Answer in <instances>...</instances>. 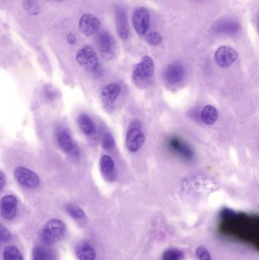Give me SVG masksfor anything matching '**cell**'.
<instances>
[{
  "instance_id": "4fadbf2b",
  "label": "cell",
  "mask_w": 259,
  "mask_h": 260,
  "mask_svg": "<svg viewBox=\"0 0 259 260\" xmlns=\"http://www.w3.org/2000/svg\"><path fill=\"white\" fill-rule=\"evenodd\" d=\"M115 19L119 36L121 39H128L130 30H129L127 13L124 8L120 6H117L115 9Z\"/></svg>"
},
{
  "instance_id": "277c9868",
  "label": "cell",
  "mask_w": 259,
  "mask_h": 260,
  "mask_svg": "<svg viewBox=\"0 0 259 260\" xmlns=\"http://www.w3.org/2000/svg\"><path fill=\"white\" fill-rule=\"evenodd\" d=\"M65 225L61 220L53 218L47 221L41 231V240L47 244H53L63 238Z\"/></svg>"
},
{
  "instance_id": "8992f818",
  "label": "cell",
  "mask_w": 259,
  "mask_h": 260,
  "mask_svg": "<svg viewBox=\"0 0 259 260\" xmlns=\"http://www.w3.org/2000/svg\"><path fill=\"white\" fill-rule=\"evenodd\" d=\"M132 24L139 36L147 35L150 27V13L144 6H137L132 14Z\"/></svg>"
},
{
  "instance_id": "7a4b0ae2",
  "label": "cell",
  "mask_w": 259,
  "mask_h": 260,
  "mask_svg": "<svg viewBox=\"0 0 259 260\" xmlns=\"http://www.w3.org/2000/svg\"><path fill=\"white\" fill-rule=\"evenodd\" d=\"M155 75V63L149 56H144L134 67L132 81L138 88L147 86Z\"/></svg>"
},
{
  "instance_id": "7402d4cb",
  "label": "cell",
  "mask_w": 259,
  "mask_h": 260,
  "mask_svg": "<svg viewBox=\"0 0 259 260\" xmlns=\"http://www.w3.org/2000/svg\"><path fill=\"white\" fill-rule=\"evenodd\" d=\"M66 212L71 218L76 220L85 219L86 217L83 209L76 205L69 204L66 206Z\"/></svg>"
},
{
  "instance_id": "9c48e42d",
  "label": "cell",
  "mask_w": 259,
  "mask_h": 260,
  "mask_svg": "<svg viewBox=\"0 0 259 260\" xmlns=\"http://www.w3.org/2000/svg\"><path fill=\"white\" fill-rule=\"evenodd\" d=\"M121 86L115 82L107 84L102 88L100 98L106 111H112L114 109L116 102L121 94Z\"/></svg>"
},
{
  "instance_id": "6da1fadb",
  "label": "cell",
  "mask_w": 259,
  "mask_h": 260,
  "mask_svg": "<svg viewBox=\"0 0 259 260\" xmlns=\"http://www.w3.org/2000/svg\"><path fill=\"white\" fill-rule=\"evenodd\" d=\"M224 219L226 225L221 228L222 233L226 234L232 238L246 241L247 244L255 246L259 250V222H250L238 221L232 212H226L224 214Z\"/></svg>"
},
{
  "instance_id": "5b68a950",
  "label": "cell",
  "mask_w": 259,
  "mask_h": 260,
  "mask_svg": "<svg viewBox=\"0 0 259 260\" xmlns=\"http://www.w3.org/2000/svg\"><path fill=\"white\" fill-rule=\"evenodd\" d=\"M76 60L79 66L91 73L98 71L100 63L98 57L94 48L90 46H85L78 51L76 54Z\"/></svg>"
},
{
  "instance_id": "5bb4252c",
  "label": "cell",
  "mask_w": 259,
  "mask_h": 260,
  "mask_svg": "<svg viewBox=\"0 0 259 260\" xmlns=\"http://www.w3.org/2000/svg\"><path fill=\"white\" fill-rule=\"evenodd\" d=\"M185 77V69L179 62H173L166 68L164 79L170 85L179 84Z\"/></svg>"
},
{
  "instance_id": "4316f807",
  "label": "cell",
  "mask_w": 259,
  "mask_h": 260,
  "mask_svg": "<svg viewBox=\"0 0 259 260\" xmlns=\"http://www.w3.org/2000/svg\"><path fill=\"white\" fill-rule=\"evenodd\" d=\"M196 254L199 260L211 259V254H210L209 252L205 247H202V246L196 249Z\"/></svg>"
},
{
  "instance_id": "ffe728a7",
  "label": "cell",
  "mask_w": 259,
  "mask_h": 260,
  "mask_svg": "<svg viewBox=\"0 0 259 260\" xmlns=\"http://www.w3.org/2000/svg\"><path fill=\"white\" fill-rule=\"evenodd\" d=\"M201 118L205 124H214L218 118V111L212 105H207L201 112Z\"/></svg>"
},
{
  "instance_id": "44dd1931",
  "label": "cell",
  "mask_w": 259,
  "mask_h": 260,
  "mask_svg": "<svg viewBox=\"0 0 259 260\" xmlns=\"http://www.w3.org/2000/svg\"><path fill=\"white\" fill-rule=\"evenodd\" d=\"M3 258L4 260H23L21 252L15 246H9L5 249Z\"/></svg>"
},
{
  "instance_id": "ba28073f",
  "label": "cell",
  "mask_w": 259,
  "mask_h": 260,
  "mask_svg": "<svg viewBox=\"0 0 259 260\" xmlns=\"http://www.w3.org/2000/svg\"><path fill=\"white\" fill-rule=\"evenodd\" d=\"M56 140L61 150L71 155L78 157L80 155L79 147L73 140L69 132L64 128H59L56 132Z\"/></svg>"
},
{
  "instance_id": "2e32d148",
  "label": "cell",
  "mask_w": 259,
  "mask_h": 260,
  "mask_svg": "<svg viewBox=\"0 0 259 260\" xmlns=\"http://www.w3.org/2000/svg\"><path fill=\"white\" fill-rule=\"evenodd\" d=\"M77 123L81 131L84 133V135L89 136V137L95 136L96 133H97V127H96L94 120L88 114H81L78 117Z\"/></svg>"
},
{
  "instance_id": "8fae6325",
  "label": "cell",
  "mask_w": 259,
  "mask_h": 260,
  "mask_svg": "<svg viewBox=\"0 0 259 260\" xmlns=\"http://www.w3.org/2000/svg\"><path fill=\"white\" fill-rule=\"evenodd\" d=\"M238 53L229 46H222L214 53V61L220 68H228L236 62Z\"/></svg>"
},
{
  "instance_id": "d4e9b609",
  "label": "cell",
  "mask_w": 259,
  "mask_h": 260,
  "mask_svg": "<svg viewBox=\"0 0 259 260\" xmlns=\"http://www.w3.org/2000/svg\"><path fill=\"white\" fill-rule=\"evenodd\" d=\"M145 39L147 44H150L151 46H153V47H157V46L161 44L163 38L162 35L159 32L152 31L146 35Z\"/></svg>"
},
{
  "instance_id": "f1b7e54d",
  "label": "cell",
  "mask_w": 259,
  "mask_h": 260,
  "mask_svg": "<svg viewBox=\"0 0 259 260\" xmlns=\"http://www.w3.org/2000/svg\"><path fill=\"white\" fill-rule=\"evenodd\" d=\"M6 177L4 172L3 171H0V191L3 190L4 189L5 186H6Z\"/></svg>"
},
{
  "instance_id": "603a6c76",
  "label": "cell",
  "mask_w": 259,
  "mask_h": 260,
  "mask_svg": "<svg viewBox=\"0 0 259 260\" xmlns=\"http://www.w3.org/2000/svg\"><path fill=\"white\" fill-rule=\"evenodd\" d=\"M33 260H53V254L44 247H38L33 249Z\"/></svg>"
},
{
  "instance_id": "e0dca14e",
  "label": "cell",
  "mask_w": 259,
  "mask_h": 260,
  "mask_svg": "<svg viewBox=\"0 0 259 260\" xmlns=\"http://www.w3.org/2000/svg\"><path fill=\"white\" fill-rule=\"evenodd\" d=\"M240 30V23L233 20H225L215 24L214 31L222 35H233L238 33Z\"/></svg>"
},
{
  "instance_id": "f546056e",
  "label": "cell",
  "mask_w": 259,
  "mask_h": 260,
  "mask_svg": "<svg viewBox=\"0 0 259 260\" xmlns=\"http://www.w3.org/2000/svg\"><path fill=\"white\" fill-rule=\"evenodd\" d=\"M66 39L67 41H68V43L70 44V45H74V44H76V41H77L76 37L71 33H69L68 35H67Z\"/></svg>"
},
{
  "instance_id": "1f68e13d",
  "label": "cell",
  "mask_w": 259,
  "mask_h": 260,
  "mask_svg": "<svg viewBox=\"0 0 259 260\" xmlns=\"http://www.w3.org/2000/svg\"><path fill=\"white\" fill-rule=\"evenodd\" d=\"M54 1L62 2V1H64V0H54Z\"/></svg>"
},
{
  "instance_id": "83f0119b",
  "label": "cell",
  "mask_w": 259,
  "mask_h": 260,
  "mask_svg": "<svg viewBox=\"0 0 259 260\" xmlns=\"http://www.w3.org/2000/svg\"><path fill=\"white\" fill-rule=\"evenodd\" d=\"M11 238V234L6 228L3 224L0 225V241L2 243L6 242Z\"/></svg>"
},
{
  "instance_id": "d6986e66",
  "label": "cell",
  "mask_w": 259,
  "mask_h": 260,
  "mask_svg": "<svg viewBox=\"0 0 259 260\" xmlns=\"http://www.w3.org/2000/svg\"><path fill=\"white\" fill-rule=\"evenodd\" d=\"M76 254L79 260H94L96 257L94 247L88 243L79 244L76 250Z\"/></svg>"
},
{
  "instance_id": "ac0fdd59",
  "label": "cell",
  "mask_w": 259,
  "mask_h": 260,
  "mask_svg": "<svg viewBox=\"0 0 259 260\" xmlns=\"http://www.w3.org/2000/svg\"><path fill=\"white\" fill-rule=\"evenodd\" d=\"M100 169L102 174L107 179H113L115 173V162L110 156L102 155L100 159Z\"/></svg>"
},
{
  "instance_id": "484cf974",
  "label": "cell",
  "mask_w": 259,
  "mask_h": 260,
  "mask_svg": "<svg viewBox=\"0 0 259 260\" xmlns=\"http://www.w3.org/2000/svg\"><path fill=\"white\" fill-rule=\"evenodd\" d=\"M102 146L105 150H113L116 146L115 139L109 133H106L102 138Z\"/></svg>"
},
{
  "instance_id": "52a82bcc",
  "label": "cell",
  "mask_w": 259,
  "mask_h": 260,
  "mask_svg": "<svg viewBox=\"0 0 259 260\" xmlns=\"http://www.w3.org/2000/svg\"><path fill=\"white\" fill-rule=\"evenodd\" d=\"M14 177L17 183L27 189H35L41 184L39 176L25 167H17L14 171Z\"/></svg>"
},
{
  "instance_id": "9a60e30c",
  "label": "cell",
  "mask_w": 259,
  "mask_h": 260,
  "mask_svg": "<svg viewBox=\"0 0 259 260\" xmlns=\"http://www.w3.org/2000/svg\"><path fill=\"white\" fill-rule=\"evenodd\" d=\"M18 200L13 195H6L0 201V212L6 220H12L16 215Z\"/></svg>"
},
{
  "instance_id": "3957f363",
  "label": "cell",
  "mask_w": 259,
  "mask_h": 260,
  "mask_svg": "<svg viewBox=\"0 0 259 260\" xmlns=\"http://www.w3.org/2000/svg\"><path fill=\"white\" fill-rule=\"evenodd\" d=\"M145 134L140 120H133L127 128L126 134V146L131 153H136L142 148L145 142Z\"/></svg>"
},
{
  "instance_id": "30bf717a",
  "label": "cell",
  "mask_w": 259,
  "mask_h": 260,
  "mask_svg": "<svg viewBox=\"0 0 259 260\" xmlns=\"http://www.w3.org/2000/svg\"><path fill=\"white\" fill-rule=\"evenodd\" d=\"M97 47L102 56L106 59H111L115 55L116 41L110 34L101 31L96 37Z\"/></svg>"
},
{
  "instance_id": "cb8c5ba5",
  "label": "cell",
  "mask_w": 259,
  "mask_h": 260,
  "mask_svg": "<svg viewBox=\"0 0 259 260\" xmlns=\"http://www.w3.org/2000/svg\"><path fill=\"white\" fill-rule=\"evenodd\" d=\"M184 253L179 249H168L163 253L162 260H182Z\"/></svg>"
},
{
  "instance_id": "7c38bea8",
  "label": "cell",
  "mask_w": 259,
  "mask_h": 260,
  "mask_svg": "<svg viewBox=\"0 0 259 260\" xmlns=\"http://www.w3.org/2000/svg\"><path fill=\"white\" fill-rule=\"evenodd\" d=\"M79 27L80 31L85 36H93L100 30V21L93 14L85 13L79 20Z\"/></svg>"
},
{
  "instance_id": "4dcf8cb0",
  "label": "cell",
  "mask_w": 259,
  "mask_h": 260,
  "mask_svg": "<svg viewBox=\"0 0 259 260\" xmlns=\"http://www.w3.org/2000/svg\"><path fill=\"white\" fill-rule=\"evenodd\" d=\"M257 30H258V33L259 35V19H258V26H257Z\"/></svg>"
}]
</instances>
